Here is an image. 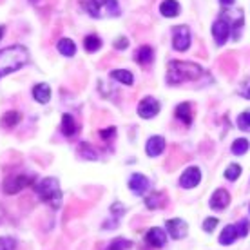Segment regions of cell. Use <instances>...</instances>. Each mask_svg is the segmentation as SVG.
Returning <instances> with one entry per match:
<instances>
[{
  "label": "cell",
  "instance_id": "1",
  "mask_svg": "<svg viewBox=\"0 0 250 250\" xmlns=\"http://www.w3.org/2000/svg\"><path fill=\"white\" fill-rule=\"evenodd\" d=\"M29 60V53L24 45H9L0 49V75L6 76L22 69Z\"/></svg>",
  "mask_w": 250,
  "mask_h": 250
},
{
  "label": "cell",
  "instance_id": "2",
  "mask_svg": "<svg viewBox=\"0 0 250 250\" xmlns=\"http://www.w3.org/2000/svg\"><path fill=\"white\" fill-rule=\"evenodd\" d=\"M201 75H203V69L198 63L172 60L169 62V69H167V83L178 85L183 82H194L201 78Z\"/></svg>",
  "mask_w": 250,
  "mask_h": 250
},
{
  "label": "cell",
  "instance_id": "3",
  "mask_svg": "<svg viewBox=\"0 0 250 250\" xmlns=\"http://www.w3.org/2000/svg\"><path fill=\"white\" fill-rule=\"evenodd\" d=\"M83 11L93 19H111L118 17V0H80Z\"/></svg>",
  "mask_w": 250,
  "mask_h": 250
},
{
  "label": "cell",
  "instance_id": "4",
  "mask_svg": "<svg viewBox=\"0 0 250 250\" xmlns=\"http://www.w3.org/2000/svg\"><path fill=\"white\" fill-rule=\"evenodd\" d=\"M35 192L51 208H60V205H62V190H60L58 180H55V178H44V180H40L35 185Z\"/></svg>",
  "mask_w": 250,
  "mask_h": 250
},
{
  "label": "cell",
  "instance_id": "5",
  "mask_svg": "<svg viewBox=\"0 0 250 250\" xmlns=\"http://www.w3.org/2000/svg\"><path fill=\"white\" fill-rule=\"evenodd\" d=\"M190 29L187 25H176L172 29V47L176 51H187L190 47Z\"/></svg>",
  "mask_w": 250,
  "mask_h": 250
},
{
  "label": "cell",
  "instance_id": "6",
  "mask_svg": "<svg viewBox=\"0 0 250 250\" xmlns=\"http://www.w3.org/2000/svg\"><path fill=\"white\" fill-rule=\"evenodd\" d=\"M160 102L156 98H152V96H145L144 100L138 104V116L144 120H150L154 118L158 113H160Z\"/></svg>",
  "mask_w": 250,
  "mask_h": 250
},
{
  "label": "cell",
  "instance_id": "7",
  "mask_svg": "<svg viewBox=\"0 0 250 250\" xmlns=\"http://www.w3.org/2000/svg\"><path fill=\"white\" fill-rule=\"evenodd\" d=\"M165 229H167V234H169L172 239H176V241L183 239L188 232V225L180 218L167 219V221H165Z\"/></svg>",
  "mask_w": 250,
  "mask_h": 250
},
{
  "label": "cell",
  "instance_id": "8",
  "mask_svg": "<svg viewBox=\"0 0 250 250\" xmlns=\"http://www.w3.org/2000/svg\"><path fill=\"white\" fill-rule=\"evenodd\" d=\"M33 183V180L29 176H13V178H7L4 182V192L6 194H19L20 190H24L25 187H29Z\"/></svg>",
  "mask_w": 250,
  "mask_h": 250
},
{
  "label": "cell",
  "instance_id": "9",
  "mask_svg": "<svg viewBox=\"0 0 250 250\" xmlns=\"http://www.w3.org/2000/svg\"><path fill=\"white\" fill-rule=\"evenodd\" d=\"M212 37H214V42L218 45H225V42L230 37V25H229V22L225 19L219 17L212 24Z\"/></svg>",
  "mask_w": 250,
  "mask_h": 250
},
{
  "label": "cell",
  "instance_id": "10",
  "mask_svg": "<svg viewBox=\"0 0 250 250\" xmlns=\"http://www.w3.org/2000/svg\"><path fill=\"white\" fill-rule=\"evenodd\" d=\"M201 182V170L200 167H188L180 178V187L182 188H194L198 187Z\"/></svg>",
  "mask_w": 250,
  "mask_h": 250
},
{
  "label": "cell",
  "instance_id": "11",
  "mask_svg": "<svg viewBox=\"0 0 250 250\" xmlns=\"http://www.w3.org/2000/svg\"><path fill=\"white\" fill-rule=\"evenodd\" d=\"M145 241L150 247H154V249H162L167 243V232L163 230V229H160V227H152L145 234Z\"/></svg>",
  "mask_w": 250,
  "mask_h": 250
},
{
  "label": "cell",
  "instance_id": "12",
  "mask_svg": "<svg viewBox=\"0 0 250 250\" xmlns=\"http://www.w3.org/2000/svg\"><path fill=\"white\" fill-rule=\"evenodd\" d=\"M129 188H131L132 192L138 194V196H144L147 190H149L150 183L149 180H147V176L140 174V172H134V174H131V178H129Z\"/></svg>",
  "mask_w": 250,
  "mask_h": 250
},
{
  "label": "cell",
  "instance_id": "13",
  "mask_svg": "<svg viewBox=\"0 0 250 250\" xmlns=\"http://www.w3.org/2000/svg\"><path fill=\"white\" fill-rule=\"evenodd\" d=\"M229 203H230V194L227 192L225 188L214 190V194L210 196V201H208L210 208H214V210H225Z\"/></svg>",
  "mask_w": 250,
  "mask_h": 250
},
{
  "label": "cell",
  "instance_id": "14",
  "mask_svg": "<svg viewBox=\"0 0 250 250\" xmlns=\"http://www.w3.org/2000/svg\"><path fill=\"white\" fill-rule=\"evenodd\" d=\"M163 150H165V138L163 136H150L145 144V152L147 156L156 158L160 156Z\"/></svg>",
  "mask_w": 250,
  "mask_h": 250
},
{
  "label": "cell",
  "instance_id": "15",
  "mask_svg": "<svg viewBox=\"0 0 250 250\" xmlns=\"http://www.w3.org/2000/svg\"><path fill=\"white\" fill-rule=\"evenodd\" d=\"M180 2L178 0H163L160 4V13H162L165 19H174L180 15Z\"/></svg>",
  "mask_w": 250,
  "mask_h": 250
},
{
  "label": "cell",
  "instance_id": "16",
  "mask_svg": "<svg viewBox=\"0 0 250 250\" xmlns=\"http://www.w3.org/2000/svg\"><path fill=\"white\" fill-rule=\"evenodd\" d=\"M33 98L38 102V104H49L51 100V87L47 83H37L33 87Z\"/></svg>",
  "mask_w": 250,
  "mask_h": 250
},
{
  "label": "cell",
  "instance_id": "17",
  "mask_svg": "<svg viewBox=\"0 0 250 250\" xmlns=\"http://www.w3.org/2000/svg\"><path fill=\"white\" fill-rule=\"evenodd\" d=\"M134 60H136L140 65H149L152 60H154V49L150 45H142L138 47L136 55H134Z\"/></svg>",
  "mask_w": 250,
  "mask_h": 250
},
{
  "label": "cell",
  "instance_id": "18",
  "mask_svg": "<svg viewBox=\"0 0 250 250\" xmlns=\"http://www.w3.org/2000/svg\"><path fill=\"white\" fill-rule=\"evenodd\" d=\"M174 116L180 120L182 124L190 125V122H192V105H190V104H187V102L180 104V105L176 107Z\"/></svg>",
  "mask_w": 250,
  "mask_h": 250
},
{
  "label": "cell",
  "instance_id": "19",
  "mask_svg": "<svg viewBox=\"0 0 250 250\" xmlns=\"http://www.w3.org/2000/svg\"><path fill=\"white\" fill-rule=\"evenodd\" d=\"M111 78L114 82H120V83H124V85H132L134 83V76H132L131 71H127V69H114L111 71Z\"/></svg>",
  "mask_w": 250,
  "mask_h": 250
},
{
  "label": "cell",
  "instance_id": "20",
  "mask_svg": "<svg viewBox=\"0 0 250 250\" xmlns=\"http://www.w3.org/2000/svg\"><path fill=\"white\" fill-rule=\"evenodd\" d=\"M62 132L67 138L76 136V132H78V125H76L75 118H73L71 114H67V113L62 116Z\"/></svg>",
  "mask_w": 250,
  "mask_h": 250
},
{
  "label": "cell",
  "instance_id": "21",
  "mask_svg": "<svg viewBox=\"0 0 250 250\" xmlns=\"http://www.w3.org/2000/svg\"><path fill=\"white\" fill-rule=\"evenodd\" d=\"M22 122V114L19 111H7L2 118H0V124L4 129H13V127H17V125Z\"/></svg>",
  "mask_w": 250,
  "mask_h": 250
},
{
  "label": "cell",
  "instance_id": "22",
  "mask_svg": "<svg viewBox=\"0 0 250 250\" xmlns=\"http://www.w3.org/2000/svg\"><path fill=\"white\" fill-rule=\"evenodd\" d=\"M238 230H236V225H227L221 234H219V243L221 245H232L236 239H238Z\"/></svg>",
  "mask_w": 250,
  "mask_h": 250
},
{
  "label": "cell",
  "instance_id": "23",
  "mask_svg": "<svg viewBox=\"0 0 250 250\" xmlns=\"http://www.w3.org/2000/svg\"><path fill=\"white\" fill-rule=\"evenodd\" d=\"M57 49L60 55H63V57H75L76 55V44L71 40V38H62V40L58 42Z\"/></svg>",
  "mask_w": 250,
  "mask_h": 250
},
{
  "label": "cell",
  "instance_id": "24",
  "mask_svg": "<svg viewBox=\"0 0 250 250\" xmlns=\"http://www.w3.org/2000/svg\"><path fill=\"white\" fill-rule=\"evenodd\" d=\"M145 205L149 208H162L165 205V196L162 192H150L145 196Z\"/></svg>",
  "mask_w": 250,
  "mask_h": 250
},
{
  "label": "cell",
  "instance_id": "25",
  "mask_svg": "<svg viewBox=\"0 0 250 250\" xmlns=\"http://www.w3.org/2000/svg\"><path fill=\"white\" fill-rule=\"evenodd\" d=\"M78 152H80L82 158H85V160H98V152L94 150V147L87 142H82L78 145Z\"/></svg>",
  "mask_w": 250,
  "mask_h": 250
},
{
  "label": "cell",
  "instance_id": "26",
  "mask_svg": "<svg viewBox=\"0 0 250 250\" xmlns=\"http://www.w3.org/2000/svg\"><path fill=\"white\" fill-rule=\"evenodd\" d=\"M83 47H85V51H89V53H96V51L102 47L100 37H96V35H87V37L83 38Z\"/></svg>",
  "mask_w": 250,
  "mask_h": 250
},
{
  "label": "cell",
  "instance_id": "27",
  "mask_svg": "<svg viewBox=\"0 0 250 250\" xmlns=\"http://www.w3.org/2000/svg\"><path fill=\"white\" fill-rule=\"evenodd\" d=\"M250 144L247 138H238V140H234V144H232L230 150L232 154H236V156H241V154H245L247 150H249Z\"/></svg>",
  "mask_w": 250,
  "mask_h": 250
},
{
  "label": "cell",
  "instance_id": "28",
  "mask_svg": "<svg viewBox=\"0 0 250 250\" xmlns=\"http://www.w3.org/2000/svg\"><path fill=\"white\" fill-rule=\"evenodd\" d=\"M239 176H241V167L238 163H230L225 169V180H229V182H236Z\"/></svg>",
  "mask_w": 250,
  "mask_h": 250
},
{
  "label": "cell",
  "instance_id": "29",
  "mask_svg": "<svg viewBox=\"0 0 250 250\" xmlns=\"http://www.w3.org/2000/svg\"><path fill=\"white\" fill-rule=\"evenodd\" d=\"M238 127L239 131L250 132V111H245L238 116Z\"/></svg>",
  "mask_w": 250,
  "mask_h": 250
},
{
  "label": "cell",
  "instance_id": "30",
  "mask_svg": "<svg viewBox=\"0 0 250 250\" xmlns=\"http://www.w3.org/2000/svg\"><path fill=\"white\" fill-rule=\"evenodd\" d=\"M131 247H132V243L129 241V239L116 238L113 243L109 245V249H107V250H127V249H131Z\"/></svg>",
  "mask_w": 250,
  "mask_h": 250
},
{
  "label": "cell",
  "instance_id": "31",
  "mask_svg": "<svg viewBox=\"0 0 250 250\" xmlns=\"http://www.w3.org/2000/svg\"><path fill=\"white\" fill-rule=\"evenodd\" d=\"M236 230H238L239 238H245V236L249 234V230H250L249 219H241V221H238V223H236Z\"/></svg>",
  "mask_w": 250,
  "mask_h": 250
},
{
  "label": "cell",
  "instance_id": "32",
  "mask_svg": "<svg viewBox=\"0 0 250 250\" xmlns=\"http://www.w3.org/2000/svg\"><path fill=\"white\" fill-rule=\"evenodd\" d=\"M218 218H207L205 221H203V230L205 232H212L216 230V227H218Z\"/></svg>",
  "mask_w": 250,
  "mask_h": 250
},
{
  "label": "cell",
  "instance_id": "33",
  "mask_svg": "<svg viewBox=\"0 0 250 250\" xmlns=\"http://www.w3.org/2000/svg\"><path fill=\"white\" fill-rule=\"evenodd\" d=\"M113 45L116 47V49H127V45H129V40H127L125 37H120V38H116V40H114Z\"/></svg>",
  "mask_w": 250,
  "mask_h": 250
},
{
  "label": "cell",
  "instance_id": "34",
  "mask_svg": "<svg viewBox=\"0 0 250 250\" xmlns=\"http://www.w3.org/2000/svg\"><path fill=\"white\" fill-rule=\"evenodd\" d=\"M111 212H113L114 216H124L125 207L122 205V203H113V205H111Z\"/></svg>",
  "mask_w": 250,
  "mask_h": 250
},
{
  "label": "cell",
  "instance_id": "35",
  "mask_svg": "<svg viewBox=\"0 0 250 250\" xmlns=\"http://www.w3.org/2000/svg\"><path fill=\"white\" fill-rule=\"evenodd\" d=\"M114 134H116V129H114V127H109V129H104V131H100L102 140H111Z\"/></svg>",
  "mask_w": 250,
  "mask_h": 250
},
{
  "label": "cell",
  "instance_id": "36",
  "mask_svg": "<svg viewBox=\"0 0 250 250\" xmlns=\"http://www.w3.org/2000/svg\"><path fill=\"white\" fill-rule=\"evenodd\" d=\"M15 247V243H13L11 239H7V238H0V250H9Z\"/></svg>",
  "mask_w": 250,
  "mask_h": 250
},
{
  "label": "cell",
  "instance_id": "37",
  "mask_svg": "<svg viewBox=\"0 0 250 250\" xmlns=\"http://www.w3.org/2000/svg\"><path fill=\"white\" fill-rule=\"evenodd\" d=\"M239 94H241L243 98H249V100H250V80L245 82L243 87H241V93H239Z\"/></svg>",
  "mask_w": 250,
  "mask_h": 250
},
{
  "label": "cell",
  "instance_id": "38",
  "mask_svg": "<svg viewBox=\"0 0 250 250\" xmlns=\"http://www.w3.org/2000/svg\"><path fill=\"white\" fill-rule=\"evenodd\" d=\"M234 2H236V0H219V4L225 7V9H227V7H232V6H234Z\"/></svg>",
  "mask_w": 250,
  "mask_h": 250
},
{
  "label": "cell",
  "instance_id": "39",
  "mask_svg": "<svg viewBox=\"0 0 250 250\" xmlns=\"http://www.w3.org/2000/svg\"><path fill=\"white\" fill-rule=\"evenodd\" d=\"M4 33H6V27H4V25H0V40L4 38Z\"/></svg>",
  "mask_w": 250,
  "mask_h": 250
},
{
  "label": "cell",
  "instance_id": "40",
  "mask_svg": "<svg viewBox=\"0 0 250 250\" xmlns=\"http://www.w3.org/2000/svg\"><path fill=\"white\" fill-rule=\"evenodd\" d=\"M0 78H2V75H0Z\"/></svg>",
  "mask_w": 250,
  "mask_h": 250
}]
</instances>
